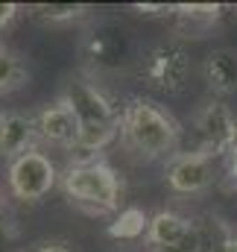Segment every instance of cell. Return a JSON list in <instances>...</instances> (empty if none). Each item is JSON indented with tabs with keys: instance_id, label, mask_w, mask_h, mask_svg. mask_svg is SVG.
I'll return each instance as SVG.
<instances>
[{
	"instance_id": "obj_17",
	"label": "cell",
	"mask_w": 237,
	"mask_h": 252,
	"mask_svg": "<svg viewBox=\"0 0 237 252\" xmlns=\"http://www.w3.org/2000/svg\"><path fill=\"white\" fill-rule=\"evenodd\" d=\"M211 244H214V241H208L205 229L196 223L193 232H190L184 241H178V244H173V247H152L149 252H208L211 250Z\"/></svg>"
},
{
	"instance_id": "obj_2",
	"label": "cell",
	"mask_w": 237,
	"mask_h": 252,
	"mask_svg": "<svg viewBox=\"0 0 237 252\" xmlns=\"http://www.w3.org/2000/svg\"><path fill=\"white\" fill-rule=\"evenodd\" d=\"M178 129L176 118L164 112L158 103L135 97L120 109V138L126 141L129 150H135L144 158H161V156H176L178 147Z\"/></svg>"
},
{
	"instance_id": "obj_21",
	"label": "cell",
	"mask_w": 237,
	"mask_h": 252,
	"mask_svg": "<svg viewBox=\"0 0 237 252\" xmlns=\"http://www.w3.org/2000/svg\"><path fill=\"white\" fill-rule=\"evenodd\" d=\"M18 12H21V6L18 3H0V32L18 18Z\"/></svg>"
},
{
	"instance_id": "obj_13",
	"label": "cell",
	"mask_w": 237,
	"mask_h": 252,
	"mask_svg": "<svg viewBox=\"0 0 237 252\" xmlns=\"http://www.w3.org/2000/svg\"><path fill=\"white\" fill-rule=\"evenodd\" d=\"M193 220L178 214V211H158L155 217H149L147 226V244L149 247H173L178 241H184L193 232Z\"/></svg>"
},
{
	"instance_id": "obj_8",
	"label": "cell",
	"mask_w": 237,
	"mask_h": 252,
	"mask_svg": "<svg viewBox=\"0 0 237 252\" xmlns=\"http://www.w3.org/2000/svg\"><path fill=\"white\" fill-rule=\"evenodd\" d=\"M217 179V158L202 153V150H193V153H176L167 167H164V182L173 193H202L214 185Z\"/></svg>"
},
{
	"instance_id": "obj_10",
	"label": "cell",
	"mask_w": 237,
	"mask_h": 252,
	"mask_svg": "<svg viewBox=\"0 0 237 252\" xmlns=\"http://www.w3.org/2000/svg\"><path fill=\"white\" fill-rule=\"evenodd\" d=\"M35 138H38L35 115L6 112V118L0 124V156L9 158V161H15L18 156L35 150Z\"/></svg>"
},
{
	"instance_id": "obj_12",
	"label": "cell",
	"mask_w": 237,
	"mask_h": 252,
	"mask_svg": "<svg viewBox=\"0 0 237 252\" xmlns=\"http://www.w3.org/2000/svg\"><path fill=\"white\" fill-rule=\"evenodd\" d=\"M226 15V6H214V3H181L176 6V30L184 38H202L211 27H217V21Z\"/></svg>"
},
{
	"instance_id": "obj_18",
	"label": "cell",
	"mask_w": 237,
	"mask_h": 252,
	"mask_svg": "<svg viewBox=\"0 0 237 252\" xmlns=\"http://www.w3.org/2000/svg\"><path fill=\"white\" fill-rule=\"evenodd\" d=\"M18 241V229H15V220L0 211V252H9V247Z\"/></svg>"
},
{
	"instance_id": "obj_7",
	"label": "cell",
	"mask_w": 237,
	"mask_h": 252,
	"mask_svg": "<svg viewBox=\"0 0 237 252\" xmlns=\"http://www.w3.org/2000/svg\"><path fill=\"white\" fill-rule=\"evenodd\" d=\"M196 135L202 153L226 158L237 147V115L232 112V106L223 100H208L196 115Z\"/></svg>"
},
{
	"instance_id": "obj_22",
	"label": "cell",
	"mask_w": 237,
	"mask_h": 252,
	"mask_svg": "<svg viewBox=\"0 0 237 252\" xmlns=\"http://www.w3.org/2000/svg\"><path fill=\"white\" fill-rule=\"evenodd\" d=\"M35 252H73L64 241H44V244H38Z\"/></svg>"
},
{
	"instance_id": "obj_23",
	"label": "cell",
	"mask_w": 237,
	"mask_h": 252,
	"mask_svg": "<svg viewBox=\"0 0 237 252\" xmlns=\"http://www.w3.org/2000/svg\"><path fill=\"white\" fill-rule=\"evenodd\" d=\"M3 118H6V112H3V109H0V124H3Z\"/></svg>"
},
{
	"instance_id": "obj_19",
	"label": "cell",
	"mask_w": 237,
	"mask_h": 252,
	"mask_svg": "<svg viewBox=\"0 0 237 252\" xmlns=\"http://www.w3.org/2000/svg\"><path fill=\"white\" fill-rule=\"evenodd\" d=\"M223 190L235 193L237 190V147L226 156V170H223Z\"/></svg>"
},
{
	"instance_id": "obj_4",
	"label": "cell",
	"mask_w": 237,
	"mask_h": 252,
	"mask_svg": "<svg viewBox=\"0 0 237 252\" xmlns=\"http://www.w3.org/2000/svg\"><path fill=\"white\" fill-rule=\"evenodd\" d=\"M61 190L70 202L94 214L120 208V176L103 158H85V161L70 164L61 173Z\"/></svg>"
},
{
	"instance_id": "obj_15",
	"label": "cell",
	"mask_w": 237,
	"mask_h": 252,
	"mask_svg": "<svg viewBox=\"0 0 237 252\" xmlns=\"http://www.w3.org/2000/svg\"><path fill=\"white\" fill-rule=\"evenodd\" d=\"M147 226H149V217L141 208H120L118 220L109 226V238H115V241H135V238L147 235Z\"/></svg>"
},
{
	"instance_id": "obj_16",
	"label": "cell",
	"mask_w": 237,
	"mask_h": 252,
	"mask_svg": "<svg viewBox=\"0 0 237 252\" xmlns=\"http://www.w3.org/2000/svg\"><path fill=\"white\" fill-rule=\"evenodd\" d=\"M30 12L35 21H44V24H70V21L85 18L91 9L82 3H35Z\"/></svg>"
},
{
	"instance_id": "obj_6",
	"label": "cell",
	"mask_w": 237,
	"mask_h": 252,
	"mask_svg": "<svg viewBox=\"0 0 237 252\" xmlns=\"http://www.w3.org/2000/svg\"><path fill=\"white\" fill-rule=\"evenodd\" d=\"M59 173L50 156H44L41 150H30L24 156H18L9 164V190L24 199V202H38L44 199L53 185H56Z\"/></svg>"
},
{
	"instance_id": "obj_3",
	"label": "cell",
	"mask_w": 237,
	"mask_h": 252,
	"mask_svg": "<svg viewBox=\"0 0 237 252\" xmlns=\"http://www.w3.org/2000/svg\"><path fill=\"white\" fill-rule=\"evenodd\" d=\"M141 47L135 30L120 18H97L82 35V59L94 73H120L138 67Z\"/></svg>"
},
{
	"instance_id": "obj_20",
	"label": "cell",
	"mask_w": 237,
	"mask_h": 252,
	"mask_svg": "<svg viewBox=\"0 0 237 252\" xmlns=\"http://www.w3.org/2000/svg\"><path fill=\"white\" fill-rule=\"evenodd\" d=\"M208 252H237V235L226 232L223 238H217V241L211 244V250Z\"/></svg>"
},
{
	"instance_id": "obj_9",
	"label": "cell",
	"mask_w": 237,
	"mask_h": 252,
	"mask_svg": "<svg viewBox=\"0 0 237 252\" xmlns=\"http://www.w3.org/2000/svg\"><path fill=\"white\" fill-rule=\"evenodd\" d=\"M35 126H38V138L56 147H67L76 150V138H79V124L73 118V112L67 109L64 100L47 103L38 115H35Z\"/></svg>"
},
{
	"instance_id": "obj_1",
	"label": "cell",
	"mask_w": 237,
	"mask_h": 252,
	"mask_svg": "<svg viewBox=\"0 0 237 252\" xmlns=\"http://www.w3.org/2000/svg\"><path fill=\"white\" fill-rule=\"evenodd\" d=\"M61 100L67 103V109L79 124V138H76L79 153L85 156L103 153L120 135V109L94 79L70 76L64 82Z\"/></svg>"
},
{
	"instance_id": "obj_14",
	"label": "cell",
	"mask_w": 237,
	"mask_h": 252,
	"mask_svg": "<svg viewBox=\"0 0 237 252\" xmlns=\"http://www.w3.org/2000/svg\"><path fill=\"white\" fill-rule=\"evenodd\" d=\"M27 76L30 73H27L24 56L15 53L9 44H0V94H9V91L24 88Z\"/></svg>"
},
{
	"instance_id": "obj_11",
	"label": "cell",
	"mask_w": 237,
	"mask_h": 252,
	"mask_svg": "<svg viewBox=\"0 0 237 252\" xmlns=\"http://www.w3.org/2000/svg\"><path fill=\"white\" fill-rule=\"evenodd\" d=\"M202 73H205V82L214 94L226 97V94L237 91V50L235 47L211 50L202 62Z\"/></svg>"
},
{
	"instance_id": "obj_5",
	"label": "cell",
	"mask_w": 237,
	"mask_h": 252,
	"mask_svg": "<svg viewBox=\"0 0 237 252\" xmlns=\"http://www.w3.org/2000/svg\"><path fill=\"white\" fill-rule=\"evenodd\" d=\"M138 73L149 88L164 91V94H178V91H184V85L190 79V53L176 38L158 41L141 53Z\"/></svg>"
}]
</instances>
